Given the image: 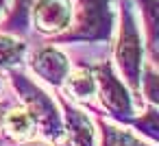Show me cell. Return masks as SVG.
Wrapping results in <instances>:
<instances>
[{
	"label": "cell",
	"mask_w": 159,
	"mask_h": 146,
	"mask_svg": "<svg viewBox=\"0 0 159 146\" xmlns=\"http://www.w3.org/2000/svg\"><path fill=\"white\" fill-rule=\"evenodd\" d=\"M113 35H116V39L109 48L111 57H113L111 63H113L118 76L133 92V96L137 100H144L139 96V79H142V68L146 61V46H144L139 16H137L133 0H118Z\"/></svg>",
	"instance_id": "obj_1"
},
{
	"label": "cell",
	"mask_w": 159,
	"mask_h": 146,
	"mask_svg": "<svg viewBox=\"0 0 159 146\" xmlns=\"http://www.w3.org/2000/svg\"><path fill=\"white\" fill-rule=\"evenodd\" d=\"M7 81H9L18 103L33 118V122L37 126V137L57 144L63 135V118H61V109H59L55 96L48 89H44L35 79H31L29 72L24 70V66L7 70Z\"/></svg>",
	"instance_id": "obj_2"
},
{
	"label": "cell",
	"mask_w": 159,
	"mask_h": 146,
	"mask_svg": "<svg viewBox=\"0 0 159 146\" xmlns=\"http://www.w3.org/2000/svg\"><path fill=\"white\" fill-rule=\"evenodd\" d=\"M116 31V9L113 0H74V11L70 26L48 39L59 46L72 44H111Z\"/></svg>",
	"instance_id": "obj_3"
},
{
	"label": "cell",
	"mask_w": 159,
	"mask_h": 146,
	"mask_svg": "<svg viewBox=\"0 0 159 146\" xmlns=\"http://www.w3.org/2000/svg\"><path fill=\"white\" fill-rule=\"evenodd\" d=\"M92 70L96 76V100H98V116H107L109 120L122 124L126 118L135 116L144 109V100H137L133 92L126 87V83L118 76L109 52L100 55L92 61Z\"/></svg>",
	"instance_id": "obj_4"
},
{
	"label": "cell",
	"mask_w": 159,
	"mask_h": 146,
	"mask_svg": "<svg viewBox=\"0 0 159 146\" xmlns=\"http://www.w3.org/2000/svg\"><path fill=\"white\" fill-rule=\"evenodd\" d=\"M29 70L44 83L48 85L52 92L59 89L72 68V61H70V55L59 46V44H52V42H44L39 44L35 50L29 48L26 52V61Z\"/></svg>",
	"instance_id": "obj_5"
},
{
	"label": "cell",
	"mask_w": 159,
	"mask_h": 146,
	"mask_svg": "<svg viewBox=\"0 0 159 146\" xmlns=\"http://www.w3.org/2000/svg\"><path fill=\"white\" fill-rule=\"evenodd\" d=\"M72 11L74 0H35L29 9V29L44 39H52L70 26Z\"/></svg>",
	"instance_id": "obj_6"
},
{
	"label": "cell",
	"mask_w": 159,
	"mask_h": 146,
	"mask_svg": "<svg viewBox=\"0 0 159 146\" xmlns=\"http://www.w3.org/2000/svg\"><path fill=\"white\" fill-rule=\"evenodd\" d=\"M55 96L63 118V135L55 146H96V126L89 113L76 103L68 100L61 92Z\"/></svg>",
	"instance_id": "obj_7"
},
{
	"label": "cell",
	"mask_w": 159,
	"mask_h": 146,
	"mask_svg": "<svg viewBox=\"0 0 159 146\" xmlns=\"http://www.w3.org/2000/svg\"><path fill=\"white\" fill-rule=\"evenodd\" d=\"M0 135H2V139H9V142H26L37 137V126L33 118L26 113V109L20 103H13L2 111Z\"/></svg>",
	"instance_id": "obj_8"
},
{
	"label": "cell",
	"mask_w": 159,
	"mask_h": 146,
	"mask_svg": "<svg viewBox=\"0 0 159 146\" xmlns=\"http://www.w3.org/2000/svg\"><path fill=\"white\" fill-rule=\"evenodd\" d=\"M137 16L142 18V35L146 46V59L159 63V0H133Z\"/></svg>",
	"instance_id": "obj_9"
},
{
	"label": "cell",
	"mask_w": 159,
	"mask_h": 146,
	"mask_svg": "<svg viewBox=\"0 0 159 146\" xmlns=\"http://www.w3.org/2000/svg\"><path fill=\"white\" fill-rule=\"evenodd\" d=\"M94 124L100 131L98 146H157V144L144 139L142 135H137L135 131H131L129 126H120L118 122H113L105 116H96Z\"/></svg>",
	"instance_id": "obj_10"
},
{
	"label": "cell",
	"mask_w": 159,
	"mask_h": 146,
	"mask_svg": "<svg viewBox=\"0 0 159 146\" xmlns=\"http://www.w3.org/2000/svg\"><path fill=\"white\" fill-rule=\"evenodd\" d=\"M29 39L0 31V72L22 68L29 52Z\"/></svg>",
	"instance_id": "obj_11"
},
{
	"label": "cell",
	"mask_w": 159,
	"mask_h": 146,
	"mask_svg": "<svg viewBox=\"0 0 159 146\" xmlns=\"http://www.w3.org/2000/svg\"><path fill=\"white\" fill-rule=\"evenodd\" d=\"M35 0H11V5L5 9V18L0 20V31L11 33L18 37H29V9Z\"/></svg>",
	"instance_id": "obj_12"
},
{
	"label": "cell",
	"mask_w": 159,
	"mask_h": 146,
	"mask_svg": "<svg viewBox=\"0 0 159 146\" xmlns=\"http://www.w3.org/2000/svg\"><path fill=\"white\" fill-rule=\"evenodd\" d=\"M124 126H129L131 131H135L137 135H142L144 139L159 144V131H157V105L146 103L142 111H137L135 116L126 118L122 122Z\"/></svg>",
	"instance_id": "obj_13"
},
{
	"label": "cell",
	"mask_w": 159,
	"mask_h": 146,
	"mask_svg": "<svg viewBox=\"0 0 159 146\" xmlns=\"http://www.w3.org/2000/svg\"><path fill=\"white\" fill-rule=\"evenodd\" d=\"M139 96L144 98V103L159 105V72H157V63H152L148 59L144 61V68H142Z\"/></svg>",
	"instance_id": "obj_14"
},
{
	"label": "cell",
	"mask_w": 159,
	"mask_h": 146,
	"mask_svg": "<svg viewBox=\"0 0 159 146\" xmlns=\"http://www.w3.org/2000/svg\"><path fill=\"white\" fill-rule=\"evenodd\" d=\"M0 146H55L52 142H46L42 137H33L26 142H9V139H0Z\"/></svg>",
	"instance_id": "obj_15"
},
{
	"label": "cell",
	"mask_w": 159,
	"mask_h": 146,
	"mask_svg": "<svg viewBox=\"0 0 159 146\" xmlns=\"http://www.w3.org/2000/svg\"><path fill=\"white\" fill-rule=\"evenodd\" d=\"M13 103H18L16 96H13V98H2V96H0V118H2V111H5L9 105H13Z\"/></svg>",
	"instance_id": "obj_16"
},
{
	"label": "cell",
	"mask_w": 159,
	"mask_h": 146,
	"mask_svg": "<svg viewBox=\"0 0 159 146\" xmlns=\"http://www.w3.org/2000/svg\"><path fill=\"white\" fill-rule=\"evenodd\" d=\"M5 87H7V81L0 76V96H2V92H5Z\"/></svg>",
	"instance_id": "obj_17"
},
{
	"label": "cell",
	"mask_w": 159,
	"mask_h": 146,
	"mask_svg": "<svg viewBox=\"0 0 159 146\" xmlns=\"http://www.w3.org/2000/svg\"><path fill=\"white\" fill-rule=\"evenodd\" d=\"M0 13H5V5L2 2H0Z\"/></svg>",
	"instance_id": "obj_18"
},
{
	"label": "cell",
	"mask_w": 159,
	"mask_h": 146,
	"mask_svg": "<svg viewBox=\"0 0 159 146\" xmlns=\"http://www.w3.org/2000/svg\"><path fill=\"white\" fill-rule=\"evenodd\" d=\"M0 139H2V135H0Z\"/></svg>",
	"instance_id": "obj_19"
}]
</instances>
